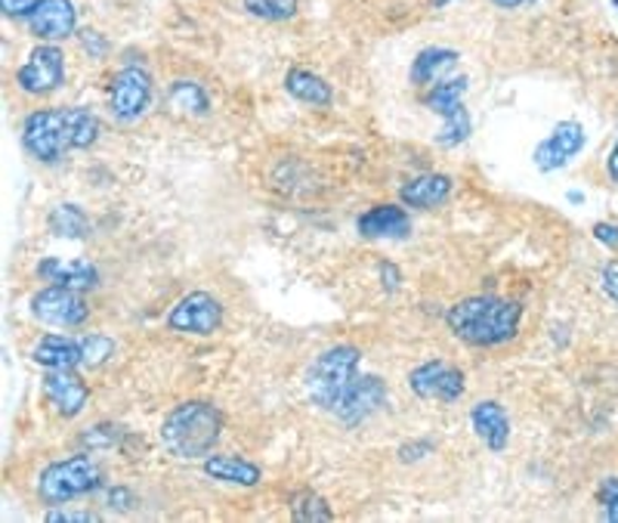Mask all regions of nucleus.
<instances>
[{
    "label": "nucleus",
    "instance_id": "obj_1",
    "mask_svg": "<svg viewBox=\"0 0 618 523\" xmlns=\"http://www.w3.org/2000/svg\"><path fill=\"white\" fill-rule=\"evenodd\" d=\"M523 322V304L498 294H473L446 313V325L458 341L470 347H498L517 338Z\"/></svg>",
    "mask_w": 618,
    "mask_h": 523
},
{
    "label": "nucleus",
    "instance_id": "obj_2",
    "mask_svg": "<svg viewBox=\"0 0 618 523\" xmlns=\"http://www.w3.org/2000/svg\"><path fill=\"white\" fill-rule=\"evenodd\" d=\"M223 431V412L214 403L189 400L170 409L161 422V446L177 461H199L214 453Z\"/></svg>",
    "mask_w": 618,
    "mask_h": 523
},
{
    "label": "nucleus",
    "instance_id": "obj_3",
    "mask_svg": "<svg viewBox=\"0 0 618 523\" xmlns=\"http://www.w3.org/2000/svg\"><path fill=\"white\" fill-rule=\"evenodd\" d=\"M359 363H362V350L352 347V344H337L328 347L310 363L306 369V393L310 400L325 409V412H335V405L340 403V397L350 390V385L359 375Z\"/></svg>",
    "mask_w": 618,
    "mask_h": 523
},
{
    "label": "nucleus",
    "instance_id": "obj_4",
    "mask_svg": "<svg viewBox=\"0 0 618 523\" xmlns=\"http://www.w3.org/2000/svg\"><path fill=\"white\" fill-rule=\"evenodd\" d=\"M100 465L90 456H71L63 461L47 465L37 477V496L47 505H66L71 499H81L87 492H97L102 487Z\"/></svg>",
    "mask_w": 618,
    "mask_h": 523
},
{
    "label": "nucleus",
    "instance_id": "obj_5",
    "mask_svg": "<svg viewBox=\"0 0 618 523\" xmlns=\"http://www.w3.org/2000/svg\"><path fill=\"white\" fill-rule=\"evenodd\" d=\"M22 146L41 165L63 162L66 153H71L66 140L63 109H37V112H32L25 119V124H22Z\"/></svg>",
    "mask_w": 618,
    "mask_h": 523
},
{
    "label": "nucleus",
    "instance_id": "obj_6",
    "mask_svg": "<svg viewBox=\"0 0 618 523\" xmlns=\"http://www.w3.org/2000/svg\"><path fill=\"white\" fill-rule=\"evenodd\" d=\"M151 105V75L146 68L127 66L112 75L109 81V109L121 124H134L146 115Z\"/></svg>",
    "mask_w": 618,
    "mask_h": 523
},
{
    "label": "nucleus",
    "instance_id": "obj_7",
    "mask_svg": "<svg viewBox=\"0 0 618 523\" xmlns=\"http://www.w3.org/2000/svg\"><path fill=\"white\" fill-rule=\"evenodd\" d=\"M19 90H25L29 97H47L53 90L66 85V56L56 44H37L29 59L16 71Z\"/></svg>",
    "mask_w": 618,
    "mask_h": 523
},
{
    "label": "nucleus",
    "instance_id": "obj_8",
    "mask_svg": "<svg viewBox=\"0 0 618 523\" xmlns=\"http://www.w3.org/2000/svg\"><path fill=\"white\" fill-rule=\"evenodd\" d=\"M223 325V304L207 291H189L170 307L168 329L177 335H199L207 338Z\"/></svg>",
    "mask_w": 618,
    "mask_h": 523
},
{
    "label": "nucleus",
    "instance_id": "obj_9",
    "mask_svg": "<svg viewBox=\"0 0 618 523\" xmlns=\"http://www.w3.org/2000/svg\"><path fill=\"white\" fill-rule=\"evenodd\" d=\"M408 388L420 400H434V403H458L464 397V371L451 366L446 359H430L420 363L418 369L408 371Z\"/></svg>",
    "mask_w": 618,
    "mask_h": 523
},
{
    "label": "nucleus",
    "instance_id": "obj_10",
    "mask_svg": "<svg viewBox=\"0 0 618 523\" xmlns=\"http://www.w3.org/2000/svg\"><path fill=\"white\" fill-rule=\"evenodd\" d=\"M32 313L34 320L53 325V329H78L90 316V307L81 298V291H75V288L47 286L32 298Z\"/></svg>",
    "mask_w": 618,
    "mask_h": 523
},
{
    "label": "nucleus",
    "instance_id": "obj_11",
    "mask_svg": "<svg viewBox=\"0 0 618 523\" xmlns=\"http://www.w3.org/2000/svg\"><path fill=\"white\" fill-rule=\"evenodd\" d=\"M587 143V134H585V124H578V121H557L553 124V131L538 146H535V168L541 170V174H551V170H560L566 168L569 162L575 158V155L585 149Z\"/></svg>",
    "mask_w": 618,
    "mask_h": 523
},
{
    "label": "nucleus",
    "instance_id": "obj_12",
    "mask_svg": "<svg viewBox=\"0 0 618 523\" xmlns=\"http://www.w3.org/2000/svg\"><path fill=\"white\" fill-rule=\"evenodd\" d=\"M386 403V385L378 375H356V381L350 385V390L340 397V403L335 405V415L344 424L368 422L374 412H381Z\"/></svg>",
    "mask_w": 618,
    "mask_h": 523
},
{
    "label": "nucleus",
    "instance_id": "obj_13",
    "mask_svg": "<svg viewBox=\"0 0 618 523\" xmlns=\"http://www.w3.org/2000/svg\"><path fill=\"white\" fill-rule=\"evenodd\" d=\"M25 22L37 41L56 44V41H66L78 32V10L71 0H37Z\"/></svg>",
    "mask_w": 618,
    "mask_h": 523
},
{
    "label": "nucleus",
    "instance_id": "obj_14",
    "mask_svg": "<svg viewBox=\"0 0 618 523\" xmlns=\"http://www.w3.org/2000/svg\"><path fill=\"white\" fill-rule=\"evenodd\" d=\"M44 397L63 419H78L90 400V390L81 381V375H75V369H47Z\"/></svg>",
    "mask_w": 618,
    "mask_h": 523
},
{
    "label": "nucleus",
    "instance_id": "obj_15",
    "mask_svg": "<svg viewBox=\"0 0 618 523\" xmlns=\"http://www.w3.org/2000/svg\"><path fill=\"white\" fill-rule=\"evenodd\" d=\"M470 424H473V434L483 439L492 453H502L504 446L510 443V419H507V409L498 400H480L473 405Z\"/></svg>",
    "mask_w": 618,
    "mask_h": 523
},
{
    "label": "nucleus",
    "instance_id": "obj_16",
    "mask_svg": "<svg viewBox=\"0 0 618 523\" xmlns=\"http://www.w3.org/2000/svg\"><path fill=\"white\" fill-rule=\"evenodd\" d=\"M359 236L366 238H405L412 233V220L400 204H374L356 220Z\"/></svg>",
    "mask_w": 618,
    "mask_h": 523
},
{
    "label": "nucleus",
    "instance_id": "obj_17",
    "mask_svg": "<svg viewBox=\"0 0 618 523\" xmlns=\"http://www.w3.org/2000/svg\"><path fill=\"white\" fill-rule=\"evenodd\" d=\"M454 180L449 174H418L400 189V199L405 208H418V211H434L439 204L449 202Z\"/></svg>",
    "mask_w": 618,
    "mask_h": 523
},
{
    "label": "nucleus",
    "instance_id": "obj_18",
    "mask_svg": "<svg viewBox=\"0 0 618 523\" xmlns=\"http://www.w3.org/2000/svg\"><path fill=\"white\" fill-rule=\"evenodd\" d=\"M37 276L47 279L50 286H66L75 291L100 286V270L90 260H63V257H47L37 264Z\"/></svg>",
    "mask_w": 618,
    "mask_h": 523
},
{
    "label": "nucleus",
    "instance_id": "obj_19",
    "mask_svg": "<svg viewBox=\"0 0 618 523\" xmlns=\"http://www.w3.org/2000/svg\"><path fill=\"white\" fill-rule=\"evenodd\" d=\"M32 359L44 369H78L85 366V350H81V341L44 335L32 347Z\"/></svg>",
    "mask_w": 618,
    "mask_h": 523
},
{
    "label": "nucleus",
    "instance_id": "obj_20",
    "mask_svg": "<svg viewBox=\"0 0 618 523\" xmlns=\"http://www.w3.org/2000/svg\"><path fill=\"white\" fill-rule=\"evenodd\" d=\"M201 471L207 474L211 480L229 483V487H257L263 480V471L241 456H207Z\"/></svg>",
    "mask_w": 618,
    "mask_h": 523
},
{
    "label": "nucleus",
    "instance_id": "obj_21",
    "mask_svg": "<svg viewBox=\"0 0 618 523\" xmlns=\"http://www.w3.org/2000/svg\"><path fill=\"white\" fill-rule=\"evenodd\" d=\"M284 90L294 97L297 102H306V105H316V109H328L335 102V90L325 78H318L316 71L310 68H291L284 75Z\"/></svg>",
    "mask_w": 618,
    "mask_h": 523
},
{
    "label": "nucleus",
    "instance_id": "obj_22",
    "mask_svg": "<svg viewBox=\"0 0 618 523\" xmlns=\"http://www.w3.org/2000/svg\"><path fill=\"white\" fill-rule=\"evenodd\" d=\"M63 121H66L68 149H90L100 140V119L85 105L63 109Z\"/></svg>",
    "mask_w": 618,
    "mask_h": 523
},
{
    "label": "nucleus",
    "instance_id": "obj_23",
    "mask_svg": "<svg viewBox=\"0 0 618 523\" xmlns=\"http://www.w3.org/2000/svg\"><path fill=\"white\" fill-rule=\"evenodd\" d=\"M461 56L458 51H451V47H427V51H420L415 56V63H412V85H436L439 81V75L451 68L458 63Z\"/></svg>",
    "mask_w": 618,
    "mask_h": 523
},
{
    "label": "nucleus",
    "instance_id": "obj_24",
    "mask_svg": "<svg viewBox=\"0 0 618 523\" xmlns=\"http://www.w3.org/2000/svg\"><path fill=\"white\" fill-rule=\"evenodd\" d=\"M47 230L56 238H87L90 236V220L78 204L63 202L47 214Z\"/></svg>",
    "mask_w": 618,
    "mask_h": 523
},
{
    "label": "nucleus",
    "instance_id": "obj_25",
    "mask_svg": "<svg viewBox=\"0 0 618 523\" xmlns=\"http://www.w3.org/2000/svg\"><path fill=\"white\" fill-rule=\"evenodd\" d=\"M170 105L183 115H192V119H201L211 112V97L204 93V87L189 81V78H177L168 90Z\"/></svg>",
    "mask_w": 618,
    "mask_h": 523
},
{
    "label": "nucleus",
    "instance_id": "obj_26",
    "mask_svg": "<svg viewBox=\"0 0 618 523\" xmlns=\"http://www.w3.org/2000/svg\"><path fill=\"white\" fill-rule=\"evenodd\" d=\"M464 93H468V78H449V81H436L427 105L434 109L439 119H449L458 109H464Z\"/></svg>",
    "mask_w": 618,
    "mask_h": 523
},
{
    "label": "nucleus",
    "instance_id": "obj_27",
    "mask_svg": "<svg viewBox=\"0 0 618 523\" xmlns=\"http://www.w3.org/2000/svg\"><path fill=\"white\" fill-rule=\"evenodd\" d=\"M291 518L297 523H328L335 521V511L313 490H297L291 496Z\"/></svg>",
    "mask_w": 618,
    "mask_h": 523
},
{
    "label": "nucleus",
    "instance_id": "obj_28",
    "mask_svg": "<svg viewBox=\"0 0 618 523\" xmlns=\"http://www.w3.org/2000/svg\"><path fill=\"white\" fill-rule=\"evenodd\" d=\"M245 10L260 22H284L297 16V0H245Z\"/></svg>",
    "mask_w": 618,
    "mask_h": 523
},
{
    "label": "nucleus",
    "instance_id": "obj_29",
    "mask_svg": "<svg viewBox=\"0 0 618 523\" xmlns=\"http://www.w3.org/2000/svg\"><path fill=\"white\" fill-rule=\"evenodd\" d=\"M81 350H85L87 369H100L115 356V341L109 335H87V338H81Z\"/></svg>",
    "mask_w": 618,
    "mask_h": 523
},
{
    "label": "nucleus",
    "instance_id": "obj_30",
    "mask_svg": "<svg viewBox=\"0 0 618 523\" xmlns=\"http://www.w3.org/2000/svg\"><path fill=\"white\" fill-rule=\"evenodd\" d=\"M442 121H446V124H442V131H439V136H436V143H439V146L451 149V146L464 143V140L470 136L468 109H458L454 115H449V119H442Z\"/></svg>",
    "mask_w": 618,
    "mask_h": 523
},
{
    "label": "nucleus",
    "instance_id": "obj_31",
    "mask_svg": "<svg viewBox=\"0 0 618 523\" xmlns=\"http://www.w3.org/2000/svg\"><path fill=\"white\" fill-rule=\"evenodd\" d=\"M121 437H124V427H121V424L102 422V424H93L85 437H81V443H85L87 449H112V446L121 443Z\"/></svg>",
    "mask_w": 618,
    "mask_h": 523
},
{
    "label": "nucleus",
    "instance_id": "obj_32",
    "mask_svg": "<svg viewBox=\"0 0 618 523\" xmlns=\"http://www.w3.org/2000/svg\"><path fill=\"white\" fill-rule=\"evenodd\" d=\"M597 505L603 521L618 523V477H603L597 487Z\"/></svg>",
    "mask_w": 618,
    "mask_h": 523
},
{
    "label": "nucleus",
    "instance_id": "obj_33",
    "mask_svg": "<svg viewBox=\"0 0 618 523\" xmlns=\"http://www.w3.org/2000/svg\"><path fill=\"white\" fill-rule=\"evenodd\" d=\"M600 288L613 304H618V257L606 260V267L600 270Z\"/></svg>",
    "mask_w": 618,
    "mask_h": 523
},
{
    "label": "nucleus",
    "instance_id": "obj_34",
    "mask_svg": "<svg viewBox=\"0 0 618 523\" xmlns=\"http://www.w3.org/2000/svg\"><path fill=\"white\" fill-rule=\"evenodd\" d=\"M594 238L600 242L606 252L618 254V223H606V220H600V223H594Z\"/></svg>",
    "mask_w": 618,
    "mask_h": 523
},
{
    "label": "nucleus",
    "instance_id": "obj_35",
    "mask_svg": "<svg viewBox=\"0 0 618 523\" xmlns=\"http://www.w3.org/2000/svg\"><path fill=\"white\" fill-rule=\"evenodd\" d=\"M93 521H97V514H90V511H66V508H56V505L47 511V523H93Z\"/></svg>",
    "mask_w": 618,
    "mask_h": 523
},
{
    "label": "nucleus",
    "instance_id": "obj_36",
    "mask_svg": "<svg viewBox=\"0 0 618 523\" xmlns=\"http://www.w3.org/2000/svg\"><path fill=\"white\" fill-rule=\"evenodd\" d=\"M434 453V443L430 439H415V443H405L400 449V458L402 461H420L424 456H430Z\"/></svg>",
    "mask_w": 618,
    "mask_h": 523
},
{
    "label": "nucleus",
    "instance_id": "obj_37",
    "mask_svg": "<svg viewBox=\"0 0 618 523\" xmlns=\"http://www.w3.org/2000/svg\"><path fill=\"white\" fill-rule=\"evenodd\" d=\"M34 3H37V0H0L3 16H10V19H25L34 10Z\"/></svg>",
    "mask_w": 618,
    "mask_h": 523
},
{
    "label": "nucleus",
    "instance_id": "obj_38",
    "mask_svg": "<svg viewBox=\"0 0 618 523\" xmlns=\"http://www.w3.org/2000/svg\"><path fill=\"white\" fill-rule=\"evenodd\" d=\"M400 282H402L400 267H393L390 260H384V264H381V286H384L386 294H396V291H400Z\"/></svg>",
    "mask_w": 618,
    "mask_h": 523
},
{
    "label": "nucleus",
    "instance_id": "obj_39",
    "mask_svg": "<svg viewBox=\"0 0 618 523\" xmlns=\"http://www.w3.org/2000/svg\"><path fill=\"white\" fill-rule=\"evenodd\" d=\"M109 505L117 508V511H131L136 505L134 492L127 490V487H112L109 490Z\"/></svg>",
    "mask_w": 618,
    "mask_h": 523
},
{
    "label": "nucleus",
    "instance_id": "obj_40",
    "mask_svg": "<svg viewBox=\"0 0 618 523\" xmlns=\"http://www.w3.org/2000/svg\"><path fill=\"white\" fill-rule=\"evenodd\" d=\"M81 44H85V51H93L97 56L105 53V41H102L100 32H81Z\"/></svg>",
    "mask_w": 618,
    "mask_h": 523
},
{
    "label": "nucleus",
    "instance_id": "obj_41",
    "mask_svg": "<svg viewBox=\"0 0 618 523\" xmlns=\"http://www.w3.org/2000/svg\"><path fill=\"white\" fill-rule=\"evenodd\" d=\"M606 174H609V180L618 186V140L613 143L609 155H606Z\"/></svg>",
    "mask_w": 618,
    "mask_h": 523
},
{
    "label": "nucleus",
    "instance_id": "obj_42",
    "mask_svg": "<svg viewBox=\"0 0 618 523\" xmlns=\"http://www.w3.org/2000/svg\"><path fill=\"white\" fill-rule=\"evenodd\" d=\"M495 7H502V10H517V7H526V3H535V0H492Z\"/></svg>",
    "mask_w": 618,
    "mask_h": 523
},
{
    "label": "nucleus",
    "instance_id": "obj_43",
    "mask_svg": "<svg viewBox=\"0 0 618 523\" xmlns=\"http://www.w3.org/2000/svg\"><path fill=\"white\" fill-rule=\"evenodd\" d=\"M569 202H585V196H582V192H569Z\"/></svg>",
    "mask_w": 618,
    "mask_h": 523
},
{
    "label": "nucleus",
    "instance_id": "obj_44",
    "mask_svg": "<svg viewBox=\"0 0 618 523\" xmlns=\"http://www.w3.org/2000/svg\"><path fill=\"white\" fill-rule=\"evenodd\" d=\"M446 3H449V0H434V7H436V10H439V7H446Z\"/></svg>",
    "mask_w": 618,
    "mask_h": 523
}]
</instances>
